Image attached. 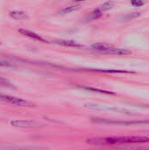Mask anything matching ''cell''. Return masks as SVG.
Here are the masks:
<instances>
[{"instance_id":"6da1fadb","label":"cell","mask_w":149,"mask_h":150,"mask_svg":"<svg viewBox=\"0 0 149 150\" xmlns=\"http://www.w3.org/2000/svg\"><path fill=\"white\" fill-rule=\"evenodd\" d=\"M146 142H149V138L146 136H113L105 138H93L87 140V143L94 146H113Z\"/></svg>"},{"instance_id":"7a4b0ae2","label":"cell","mask_w":149,"mask_h":150,"mask_svg":"<svg viewBox=\"0 0 149 150\" xmlns=\"http://www.w3.org/2000/svg\"><path fill=\"white\" fill-rule=\"evenodd\" d=\"M91 48L97 52L107 54H117V55H126L132 54V52L126 48H119L113 46H109L102 43H96L91 45Z\"/></svg>"},{"instance_id":"3957f363","label":"cell","mask_w":149,"mask_h":150,"mask_svg":"<svg viewBox=\"0 0 149 150\" xmlns=\"http://www.w3.org/2000/svg\"><path fill=\"white\" fill-rule=\"evenodd\" d=\"M0 101H3L4 103L12 105H16V106H19V107H34V105L23 99L20 98H17L14 96H11V95H7V94H2L0 93Z\"/></svg>"},{"instance_id":"277c9868","label":"cell","mask_w":149,"mask_h":150,"mask_svg":"<svg viewBox=\"0 0 149 150\" xmlns=\"http://www.w3.org/2000/svg\"><path fill=\"white\" fill-rule=\"evenodd\" d=\"M84 106L87 108H90V109H93V110L110 111V112H119V113L130 114V112L126 110L117 108V107H112V106L106 105H101V104H96V103H86V104H84Z\"/></svg>"},{"instance_id":"5b68a950","label":"cell","mask_w":149,"mask_h":150,"mask_svg":"<svg viewBox=\"0 0 149 150\" xmlns=\"http://www.w3.org/2000/svg\"><path fill=\"white\" fill-rule=\"evenodd\" d=\"M10 125L20 128H31L38 127V124L36 122L29 120H13L10 121Z\"/></svg>"},{"instance_id":"8992f818","label":"cell","mask_w":149,"mask_h":150,"mask_svg":"<svg viewBox=\"0 0 149 150\" xmlns=\"http://www.w3.org/2000/svg\"><path fill=\"white\" fill-rule=\"evenodd\" d=\"M18 33H21L22 35L25 36V37H28L30 39H32L34 40H37V41H40V42H47L43 37H41L40 35L35 33L34 32H32L30 30H26V29H19L18 30Z\"/></svg>"},{"instance_id":"52a82bcc","label":"cell","mask_w":149,"mask_h":150,"mask_svg":"<svg viewBox=\"0 0 149 150\" xmlns=\"http://www.w3.org/2000/svg\"><path fill=\"white\" fill-rule=\"evenodd\" d=\"M54 43L60 45V46H63V47H81L82 45L79 44L76 41L74 40H54Z\"/></svg>"},{"instance_id":"ba28073f","label":"cell","mask_w":149,"mask_h":150,"mask_svg":"<svg viewBox=\"0 0 149 150\" xmlns=\"http://www.w3.org/2000/svg\"><path fill=\"white\" fill-rule=\"evenodd\" d=\"M10 16L16 20H25L28 18L27 14L23 11H12L10 12Z\"/></svg>"},{"instance_id":"9c48e42d","label":"cell","mask_w":149,"mask_h":150,"mask_svg":"<svg viewBox=\"0 0 149 150\" xmlns=\"http://www.w3.org/2000/svg\"><path fill=\"white\" fill-rule=\"evenodd\" d=\"M102 15H103V12H102V11L97 8V9H96L95 11H93L92 12H90V13L89 14V16L87 17V19H88V20H90V21H91V20H95V19L99 18Z\"/></svg>"},{"instance_id":"30bf717a","label":"cell","mask_w":149,"mask_h":150,"mask_svg":"<svg viewBox=\"0 0 149 150\" xmlns=\"http://www.w3.org/2000/svg\"><path fill=\"white\" fill-rule=\"evenodd\" d=\"M81 8V5L79 4H76V5H71V6H68V7H65L64 9H62L61 11V14H68L72 11H75L76 10H79Z\"/></svg>"},{"instance_id":"8fae6325","label":"cell","mask_w":149,"mask_h":150,"mask_svg":"<svg viewBox=\"0 0 149 150\" xmlns=\"http://www.w3.org/2000/svg\"><path fill=\"white\" fill-rule=\"evenodd\" d=\"M81 89H83L85 91H90V92H96V93H100V94H112L114 95V93L111 92V91H102V90H98V89H95L92 87H81Z\"/></svg>"},{"instance_id":"7c38bea8","label":"cell","mask_w":149,"mask_h":150,"mask_svg":"<svg viewBox=\"0 0 149 150\" xmlns=\"http://www.w3.org/2000/svg\"><path fill=\"white\" fill-rule=\"evenodd\" d=\"M113 6H114V2H106V3L103 4L98 9L103 12V11H106L111 10Z\"/></svg>"},{"instance_id":"4fadbf2b","label":"cell","mask_w":149,"mask_h":150,"mask_svg":"<svg viewBox=\"0 0 149 150\" xmlns=\"http://www.w3.org/2000/svg\"><path fill=\"white\" fill-rule=\"evenodd\" d=\"M0 86L2 87H7V88H15V86L6 78L0 76Z\"/></svg>"},{"instance_id":"5bb4252c","label":"cell","mask_w":149,"mask_h":150,"mask_svg":"<svg viewBox=\"0 0 149 150\" xmlns=\"http://www.w3.org/2000/svg\"><path fill=\"white\" fill-rule=\"evenodd\" d=\"M11 66H12V64L10 62L4 60L3 58H0V67H11Z\"/></svg>"},{"instance_id":"9a60e30c","label":"cell","mask_w":149,"mask_h":150,"mask_svg":"<svg viewBox=\"0 0 149 150\" xmlns=\"http://www.w3.org/2000/svg\"><path fill=\"white\" fill-rule=\"evenodd\" d=\"M132 4L135 7H140L141 5L144 4V2H141V1H135V2H132Z\"/></svg>"},{"instance_id":"2e32d148","label":"cell","mask_w":149,"mask_h":150,"mask_svg":"<svg viewBox=\"0 0 149 150\" xmlns=\"http://www.w3.org/2000/svg\"><path fill=\"white\" fill-rule=\"evenodd\" d=\"M0 45H1V41H0Z\"/></svg>"},{"instance_id":"e0dca14e","label":"cell","mask_w":149,"mask_h":150,"mask_svg":"<svg viewBox=\"0 0 149 150\" xmlns=\"http://www.w3.org/2000/svg\"><path fill=\"white\" fill-rule=\"evenodd\" d=\"M148 150H149V149H148Z\"/></svg>"}]
</instances>
